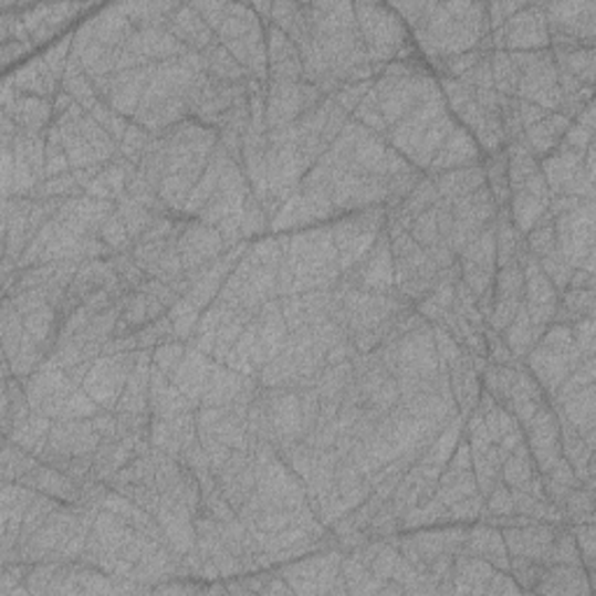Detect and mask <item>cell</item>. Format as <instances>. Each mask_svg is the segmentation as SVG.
<instances>
[{
  "mask_svg": "<svg viewBox=\"0 0 596 596\" xmlns=\"http://www.w3.org/2000/svg\"><path fill=\"white\" fill-rule=\"evenodd\" d=\"M550 48H594L596 3L543 6Z\"/></svg>",
  "mask_w": 596,
  "mask_h": 596,
  "instance_id": "cell-5",
  "label": "cell"
},
{
  "mask_svg": "<svg viewBox=\"0 0 596 596\" xmlns=\"http://www.w3.org/2000/svg\"><path fill=\"white\" fill-rule=\"evenodd\" d=\"M501 338L508 345V349H511L515 362L524 359L529 352H532V347L539 343V336L534 334V326H532V320H529L524 303L517 307V313L511 320V324L501 331Z\"/></svg>",
  "mask_w": 596,
  "mask_h": 596,
  "instance_id": "cell-19",
  "label": "cell"
},
{
  "mask_svg": "<svg viewBox=\"0 0 596 596\" xmlns=\"http://www.w3.org/2000/svg\"><path fill=\"white\" fill-rule=\"evenodd\" d=\"M355 17L368 59L380 69L389 65L410 42L408 27L389 6L355 3Z\"/></svg>",
  "mask_w": 596,
  "mask_h": 596,
  "instance_id": "cell-2",
  "label": "cell"
},
{
  "mask_svg": "<svg viewBox=\"0 0 596 596\" xmlns=\"http://www.w3.org/2000/svg\"><path fill=\"white\" fill-rule=\"evenodd\" d=\"M557 250L571 263V269L594 273V201H583L578 208L555 217Z\"/></svg>",
  "mask_w": 596,
  "mask_h": 596,
  "instance_id": "cell-4",
  "label": "cell"
},
{
  "mask_svg": "<svg viewBox=\"0 0 596 596\" xmlns=\"http://www.w3.org/2000/svg\"><path fill=\"white\" fill-rule=\"evenodd\" d=\"M492 77H494V90L499 96L517 98V84H520V71L513 61L511 52H492Z\"/></svg>",
  "mask_w": 596,
  "mask_h": 596,
  "instance_id": "cell-20",
  "label": "cell"
},
{
  "mask_svg": "<svg viewBox=\"0 0 596 596\" xmlns=\"http://www.w3.org/2000/svg\"><path fill=\"white\" fill-rule=\"evenodd\" d=\"M212 364H215L212 357H208V355H203V352H198L196 347L187 345L185 357H182L180 366L175 368L172 378H170V383L187 396L196 410L201 408L203 389H206Z\"/></svg>",
  "mask_w": 596,
  "mask_h": 596,
  "instance_id": "cell-12",
  "label": "cell"
},
{
  "mask_svg": "<svg viewBox=\"0 0 596 596\" xmlns=\"http://www.w3.org/2000/svg\"><path fill=\"white\" fill-rule=\"evenodd\" d=\"M269 82H303V61L294 42L278 27L266 24Z\"/></svg>",
  "mask_w": 596,
  "mask_h": 596,
  "instance_id": "cell-10",
  "label": "cell"
},
{
  "mask_svg": "<svg viewBox=\"0 0 596 596\" xmlns=\"http://www.w3.org/2000/svg\"><path fill=\"white\" fill-rule=\"evenodd\" d=\"M185 352H187V343H182V341L161 343L151 349V366L166 373L168 378H172V373H175V368L180 366Z\"/></svg>",
  "mask_w": 596,
  "mask_h": 596,
  "instance_id": "cell-23",
  "label": "cell"
},
{
  "mask_svg": "<svg viewBox=\"0 0 596 596\" xmlns=\"http://www.w3.org/2000/svg\"><path fill=\"white\" fill-rule=\"evenodd\" d=\"M461 555L480 557L484 562H490L499 571H511V555H508V550H505L501 529L484 520L482 522L478 520V524L467 532V541H463Z\"/></svg>",
  "mask_w": 596,
  "mask_h": 596,
  "instance_id": "cell-11",
  "label": "cell"
},
{
  "mask_svg": "<svg viewBox=\"0 0 596 596\" xmlns=\"http://www.w3.org/2000/svg\"><path fill=\"white\" fill-rule=\"evenodd\" d=\"M3 6L17 10L21 21H24V29L33 42V48L54 38L71 19L77 17V12L86 10V6Z\"/></svg>",
  "mask_w": 596,
  "mask_h": 596,
  "instance_id": "cell-8",
  "label": "cell"
},
{
  "mask_svg": "<svg viewBox=\"0 0 596 596\" xmlns=\"http://www.w3.org/2000/svg\"><path fill=\"white\" fill-rule=\"evenodd\" d=\"M431 180L436 185L438 196L443 198V201H459V198L469 196V194L478 191L480 187L488 185V178H484V166L482 164L440 172V175H433Z\"/></svg>",
  "mask_w": 596,
  "mask_h": 596,
  "instance_id": "cell-17",
  "label": "cell"
},
{
  "mask_svg": "<svg viewBox=\"0 0 596 596\" xmlns=\"http://www.w3.org/2000/svg\"><path fill=\"white\" fill-rule=\"evenodd\" d=\"M503 42H505V52L550 50V35H547L543 6L524 3L517 14H513L505 21Z\"/></svg>",
  "mask_w": 596,
  "mask_h": 596,
  "instance_id": "cell-7",
  "label": "cell"
},
{
  "mask_svg": "<svg viewBox=\"0 0 596 596\" xmlns=\"http://www.w3.org/2000/svg\"><path fill=\"white\" fill-rule=\"evenodd\" d=\"M410 27L417 45L431 59L463 52H492L488 8L480 3H399L389 6Z\"/></svg>",
  "mask_w": 596,
  "mask_h": 596,
  "instance_id": "cell-1",
  "label": "cell"
},
{
  "mask_svg": "<svg viewBox=\"0 0 596 596\" xmlns=\"http://www.w3.org/2000/svg\"><path fill=\"white\" fill-rule=\"evenodd\" d=\"M136 352H126V355H101L92 362L82 389L90 394L103 410L117 408L126 389L130 368L136 364Z\"/></svg>",
  "mask_w": 596,
  "mask_h": 596,
  "instance_id": "cell-6",
  "label": "cell"
},
{
  "mask_svg": "<svg viewBox=\"0 0 596 596\" xmlns=\"http://www.w3.org/2000/svg\"><path fill=\"white\" fill-rule=\"evenodd\" d=\"M21 484H27V488L48 494L61 503H80L82 496V482L73 480L71 475H65L63 471L50 467V463L40 461L38 467L19 480Z\"/></svg>",
  "mask_w": 596,
  "mask_h": 596,
  "instance_id": "cell-14",
  "label": "cell"
},
{
  "mask_svg": "<svg viewBox=\"0 0 596 596\" xmlns=\"http://www.w3.org/2000/svg\"><path fill=\"white\" fill-rule=\"evenodd\" d=\"M385 222H387L385 208H366L349 212L347 217H341L331 224V236H334L338 266L343 273H349L366 259V254L375 245V240L383 233Z\"/></svg>",
  "mask_w": 596,
  "mask_h": 596,
  "instance_id": "cell-3",
  "label": "cell"
},
{
  "mask_svg": "<svg viewBox=\"0 0 596 596\" xmlns=\"http://www.w3.org/2000/svg\"><path fill=\"white\" fill-rule=\"evenodd\" d=\"M98 238L105 242L109 250H113V254L130 252V248L136 245L134 238H130V233H128V229L124 227L122 217L117 215V210L105 219L103 227L98 229Z\"/></svg>",
  "mask_w": 596,
  "mask_h": 596,
  "instance_id": "cell-21",
  "label": "cell"
},
{
  "mask_svg": "<svg viewBox=\"0 0 596 596\" xmlns=\"http://www.w3.org/2000/svg\"><path fill=\"white\" fill-rule=\"evenodd\" d=\"M149 140H151L149 130L130 122L128 128H126L124 138H122V143H119V154H122V157L126 161H130L134 166H140V161L145 157V151L149 147Z\"/></svg>",
  "mask_w": 596,
  "mask_h": 596,
  "instance_id": "cell-22",
  "label": "cell"
},
{
  "mask_svg": "<svg viewBox=\"0 0 596 596\" xmlns=\"http://www.w3.org/2000/svg\"><path fill=\"white\" fill-rule=\"evenodd\" d=\"M571 124H573V119L564 117L560 113H550L541 122H536L534 126L524 128L522 143L541 161V159L550 157V154L560 147V143H562V138H564V134H566Z\"/></svg>",
  "mask_w": 596,
  "mask_h": 596,
  "instance_id": "cell-16",
  "label": "cell"
},
{
  "mask_svg": "<svg viewBox=\"0 0 596 596\" xmlns=\"http://www.w3.org/2000/svg\"><path fill=\"white\" fill-rule=\"evenodd\" d=\"M557 71L576 77L581 84L592 86L594 82V48H550Z\"/></svg>",
  "mask_w": 596,
  "mask_h": 596,
  "instance_id": "cell-18",
  "label": "cell"
},
{
  "mask_svg": "<svg viewBox=\"0 0 596 596\" xmlns=\"http://www.w3.org/2000/svg\"><path fill=\"white\" fill-rule=\"evenodd\" d=\"M480 161H482L480 145L475 143V138L469 134V130L457 122V126L450 130L446 143L440 145V149L436 151V157H433L427 172H429V178H433V175L475 166Z\"/></svg>",
  "mask_w": 596,
  "mask_h": 596,
  "instance_id": "cell-9",
  "label": "cell"
},
{
  "mask_svg": "<svg viewBox=\"0 0 596 596\" xmlns=\"http://www.w3.org/2000/svg\"><path fill=\"white\" fill-rule=\"evenodd\" d=\"M6 82L19 94L38 96V98H45V101H54V96L61 92V82L50 71V65L42 56L29 61L27 65H21L14 75L6 77Z\"/></svg>",
  "mask_w": 596,
  "mask_h": 596,
  "instance_id": "cell-15",
  "label": "cell"
},
{
  "mask_svg": "<svg viewBox=\"0 0 596 596\" xmlns=\"http://www.w3.org/2000/svg\"><path fill=\"white\" fill-rule=\"evenodd\" d=\"M168 31L178 38L187 50L198 52V54H203L206 50H210L219 42L215 31L206 24V19L198 14L191 6H182V3L170 17Z\"/></svg>",
  "mask_w": 596,
  "mask_h": 596,
  "instance_id": "cell-13",
  "label": "cell"
}]
</instances>
